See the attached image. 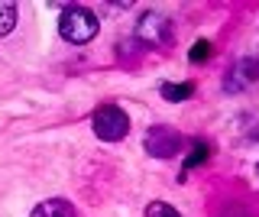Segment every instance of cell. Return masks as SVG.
<instances>
[{
	"label": "cell",
	"instance_id": "6da1fadb",
	"mask_svg": "<svg viewBox=\"0 0 259 217\" xmlns=\"http://www.w3.org/2000/svg\"><path fill=\"white\" fill-rule=\"evenodd\" d=\"M97 17L91 10H84V7H68V10L62 13V20H59V33L68 39V42H91V39L97 36Z\"/></svg>",
	"mask_w": 259,
	"mask_h": 217
},
{
	"label": "cell",
	"instance_id": "7a4b0ae2",
	"mask_svg": "<svg viewBox=\"0 0 259 217\" xmlns=\"http://www.w3.org/2000/svg\"><path fill=\"white\" fill-rule=\"evenodd\" d=\"M94 133H97V140H104V143H117L130 133V117L120 107H113V104H104L94 114Z\"/></svg>",
	"mask_w": 259,
	"mask_h": 217
},
{
	"label": "cell",
	"instance_id": "3957f363",
	"mask_svg": "<svg viewBox=\"0 0 259 217\" xmlns=\"http://www.w3.org/2000/svg\"><path fill=\"white\" fill-rule=\"evenodd\" d=\"M182 149V136L168 126H156V130L146 133V152L149 156H159V159H168Z\"/></svg>",
	"mask_w": 259,
	"mask_h": 217
},
{
	"label": "cell",
	"instance_id": "277c9868",
	"mask_svg": "<svg viewBox=\"0 0 259 217\" xmlns=\"http://www.w3.org/2000/svg\"><path fill=\"white\" fill-rule=\"evenodd\" d=\"M136 39L146 46H165L168 42V20L159 13H146L136 26Z\"/></svg>",
	"mask_w": 259,
	"mask_h": 217
},
{
	"label": "cell",
	"instance_id": "5b68a950",
	"mask_svg": "<svg viewBox=\"0 0 259 217\" xmlns=\"http://www.w3.org/2000/svg\"><path fill=\"white\" fill-rule=\"evenodd\" d=\"M253 81H259V59H240L237 65L230 68L224 88L227 91H243V88H249Z\"/></svg>",
	"mask_w": 259,
	"mask_h": 217
},
{
	"label": "cell",
	"instance_id": "8992f818",
	"mask_svg": "<svg viewBox=\"0 0 259 217\" xmlns=\"http://www.w3.org/2000/svg\"><path fill=\"white\" fill-rule=\"evenodd\" d=\"M29 217H75V207H71L68 201L55 198V201H42Z\"/></svg>",
	"mask_w": 259,
	"mask_h": 217
},
{
	"label": "cell",
	"instance_id": "52a82bcc",
	"mask_svg": "<svg viewBox=\"0 0 259 217\" xmlns=\"http://www.w3.org/2000/svg\"><path fill=\"white\" fill-rule=\"evenodd\" d=\"M13 26H16V4L0 0V36L13 33Z\"/></svg>",
	"mask_w": 259,
	"mask_h": 217
},
{
	"label": "cell",
	"instance_id": "ba28073f",
	"mask_svg": "<svg viewBox=\"0 0 259 217\" xmlns=\"http://www.w3.org/2000/svg\"><path fill=\"white\" fill-rule=\"evenodd\" d=\"M194 91V84H162V98H165V101H185V98H188V94Z\"/></svg>",
	"mask_w": 259,
	"mask_h": 217
},
{
	"label": "cell",
	"instance_id": "9c48e42d",
	"mask_svg": "<svg viewBox=\"0 0 259 217\" xmlns=\"http://www.w3.org/2000/svg\"><path fill=\"white\" fill-rule=\"evenodd\" d=\"M146 217H182L175 211V207H168L165 201H152L149 207H146Z\"/></svg>",
	"mask_w": 259,
	"mask_h": 217
},
{
	"label": "cell",
	"instance_id": "30bf717a",
	"mask_svg": "<svg viewBox=\"0 0 259 217\" xmlns=\"http://www.w3.org/2000/svg\"><path fill=\"white\" fill-rule=\"evenodd\" d=\"M210 55V46L207 42H194V49H191V62H204Z\"/></svg>",
	"mask_w": 259,
	"mask_h": 217
},
{
	"label": "cell",
	"instance_id": "8fae6325",
	"mask_svg": "<svg viewBox=\"0 0 259 217\" xmlns=\"http://www.w3.org/2000/svg\"><path fill=\"white\" fill-rule=\"evenodd\" d=\"M204 156H207V146H194V152L188 156V162H185V165H188V168H194V165H198Z\"/></svg>",
	"mask_w": 259,
	"mask_h": 217
},
{
	"label": "cell",
	"instance_id": "7c38bea8",
	"mask_svg": "<svg viewBox=\"0 0 259 217\" xmlns=\"http://www.w3.org/2000/svg\"><path fill=\"white\" fill-rule=\"evenodd\" d=\"M256 175H259V165H256Z\"/></svg>",
	"mask_w": 259,
	"mask_h": 217
}]
</instances>
